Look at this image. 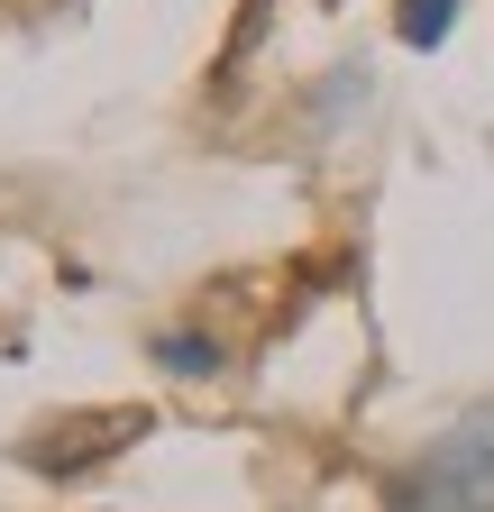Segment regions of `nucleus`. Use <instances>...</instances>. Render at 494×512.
<instances>
[{
  "instance_id": "1",
  "label": "nucleus",
  "mask_w": 494,
  "mask_h": 512,
  "mask_svg": "<svg viewBox=\"0 0 494 512\" xmlns=\"http://www.w3.org/2000/svg\"><path fill=\"white\" fill-rule=\"evenodd\" d=\"M385 512H494V403L440 430L421 458L385 485Z\"/></svg>"
},
{
  "instance_id": "2",
  "label": "nucleus",
  "mask_w": 494,
  "mask_h": 512,
  "mask_svg": "<svg viewBox=\"0 0 494 512\" xmlns=\"http://www.w3.org/2000/svg\"><path fill=\"white\" fill-rule=\"evenodd\" d=\"M394 28H403V46H440L458 28V0H394Z\"/></svg>"
},
{
  "instance_id": "3",
  "label": "nucleus",
  "mask_w": 494,
  "mask_h": 512,
  "mask_svg": "<svg viewBox=\"0 0 494 512\" xmlns=\"http://www.w3.org/2000/svg\"><path fill=\"white\" fill-rule=\"evenodd\" d=\"M156 357H165L174 375H211V366H220V348H202V339H174V330L156 339Z\"/></svg>"
}]
</instances>
